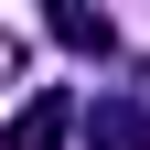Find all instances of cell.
<instances>
[{
    "mask_svg": "<svg viewBox=\"0 0 150 150\" xmlns=\"http://www.w3.org/2000/svg\"><path fill=\"white\" fill-rule=\"evenodd\" d=\"M75 129H86V107H75L64 86H32V97H22V118H11V150H64Z\"/></svg>",
    "mask_w": 150,
    "mask_h": 150,
    "instance_id": "cell-1",
    "label": "cell"
},
{
    "mask_svg": "<svg viewBox=\"0 0 150 150\" xmlns=\"http://www.w3.org/2000/svg\"><path fill=\"white\" fill-rule=\"evenodd\" d=\"M86 150H150V107L139 97H97L86 107Z\"/></svg>",
    "mask_w": 150,
    "mask_h": 150,
    "instance_id": "cell-2",
    "label": "cell"
},
{
    "mask_svg": "<svg viewBox=\"0 0 150 150\" xmlns=\"http://www.w3.org/2000/svg\"><path fill=\"white\" fill-rule=\"evenodd\" d=\"M54 43H64V54H107V43H118V22L86 11V0H64V11H54Z\"/></svg>",
    "mask_w": 150,
    "mask_h": 150,
    "instance_id": "cell-3",
    "label": "cell"
},
{
    "mask_svg": "<svg viewBox=\"0 0 150 150\" xmlns=\"http://www.w3.org/2000/svg\"><path fill=\"white\" fill-rule=\"evenodd\" d=\"M22 75H32V32H22V22H0V86H22Z\"/></svg>",
    "mask_w": 150,
    "mask_h": 150,
    "instance_id": "cell-4",
    "label": "cell"
}]
</instances>
